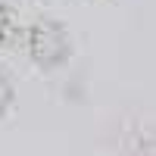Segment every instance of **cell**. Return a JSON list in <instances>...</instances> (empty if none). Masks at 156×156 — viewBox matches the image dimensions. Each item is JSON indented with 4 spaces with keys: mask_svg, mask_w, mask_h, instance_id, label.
Masks as SVG:
<instances>
[{
    "mask_svg": "<svg viewBox=\"0 0 156 156\" xmlns=\"http://www.w3.org/2000/svg\"><path fill=\"white\" fill-rule=\"evenodd\" d=\"M6 31H9V16H6V9L0 6V37H3Z\"/></svg>",
    "mask_w": 156,
    "mask_h": 156,
    "instance_id": "3957f363",
    "label": "cell"
},
{
    "mask_svg": "<svg viewBox=\"0 0 156 156\" xmlns=\"http://www.w3.org/2000/svg\"><path fill=\"white\" fill-rule=\"evenodd\" d=\"M25 53L41 69H59L72 56V37L53 19H37L25 28Z\"/></svg>",
    "mask_w": 156,
    "mask_h": 156,
    "instance_id": "6da1fadb",
    "label": "cell"
},
{
    "mask_svg": "<svg viewBox=\"0 0 156 156\" xmlns=\"http://www.w3.org/2000/svg\"><path fill=\"white\" fill-rule=\"evenodd\" d=\"M12 103H16V84H12V78L0 69V119L9 115Z\"/></svg>",
    "mask_w": 156,
    "mask_h": 156,
    "instance_id": "7a4b0ae2",
    "label": "cell"
}]
</instances>
